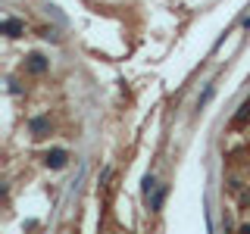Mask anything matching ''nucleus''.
Wrapping results in <instances>:
<instances>
[{"label": "nucleus", "mask_w": 250, "mask_h": 234, "mask_svg": "<svg viewBox=\"0 0 250 234\" xmlns=\"http://www.w3.org/2000/svg\"><path fill=\"white\" fill-rule=\"evenodd\" d=\"M22 31H25V25H22L16 16H6V19H3V35L6 38H19Z\"/></svg>", "instance_id": "nucleus-5"}, {"label": "nucleus", "mask_w": 250, "mask_h": 234, "mask_svg": "<svg viewBox=\"0 0 250 234\" xmlns=\"http://www.w3.org/2000/svg\"><path fill=\"white\" fill-rule=\"evenodd\" d=\"M28 131H31V137H44L47 131H50V119H47V116H35V119L28 122Z\"/></svg>", "instance_id": "nucleus-2"}, {"label": "nucleus", "mask_w": 250, "mask_h": 234, "mask_svg": "<svg viewBox=\"0 0 250 234\" xmlns=\"http://www.w3.org/2000/svg\"><path fill=\"white\" fill-rule=\"evenodd\" d=\"M247 116H250V103H244V106H241V113H238V119H234V122H244Z\"/></svg>", "instance_id": "nucleus-8"}, {"label": "nucleus", "mask_w": 250, "mask_h": 234, "mask_svg": "<svg viewBox=\"0 0 250 234\" xmlns=\"http://www.w3.org/2000/svg\"><path fill=\"white\" fill-rule=\"evenodd\" d=\"M25 69H28L31 75H44V72H47V59L41 57V53H31L28 62H25Z\"/></svg>", "instance_id": "nucleus-3"}, {"label": "nucleus", "mask_w": 250, "mask_h": 234, "mask_svg": "<svg viewBox=\"0 0 250 234\" xmlns=\"http://www.w3.org/2000/svg\"><path fill=\"white\" fill-rule=\"evenodd\" d=\"M166 194H169V184H160V187L150 194V200H147V203H150L153 213H160V209H163V203H166Z\"/></svg>", "instance_id": "nucleus-4"}, {"label": "nucleus", "mask_w": 250, "mask_h": 234, "mask_svg": "<svg viewBox=\"0 0 250 234\" xmlns=\"http://www.w3.org/2000/svg\"><path fill=\"white\" fill-rule=\"evenodd\" d=\"M209 97H213V84H209V88L203 91V97L197 100V106H207V103H209Z\"/></svg>", "instance_id": "nucleus-7"}, {"label": "nucleus", "mask_w": 250, "mask_h": 234, "mask_svg": "<svg viewBox=\"0 0 250 234\" xmlns=\"http://www.w3.org/2000/svg\"><path fill=\"white\" fill-rule=\"evenodd\" d=\"M69 162V150H62V147H53V150L44 153V166L47 169H66Z\"/></svg>", "instance_id": "nucleus-1"}, {"label": "nucleus", "mask_w": 250, "mask_h": 234, "mask_svg": "<svg viewBox=\"0 0 250 234\" xmlns=\"http://www.w3.org/2000/svg\"><path fill=\"white\" fill-rule=\"evenodd\" d=\"M156 187H160V184H156V178H153V175H144V187H141V191H144L147 200H150V194L156 191Z\"/></svg>", "instance_id": "nucleus-6"}]
</instances>
